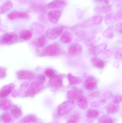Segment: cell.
Returning <instances> with one entry per match:
<instances>
[{
  "label": "cell",
  "mask_w": 122,
  "mask_h": 123,
  "mask_svg": "<svg viewBox=\"0 0 122 123\" xmlns=\"http://www.w3.org/2000/svg\"><path fill=\"white\" fill-rule=\"evenodd\" d=\"M44 88V82L41 81L33 82L29 85L24 93L25 97H33L42 91Z\"/></svg>",
  "instance_id": "cell-1"
},
{
  "label": "cell",
  "mask_w": 122,
  "mask_h": 123,
  "mask_svg": "<svg viewBox=\"0 0 122 123\" xmlns=\"http://www.w3.org/2000/svg\"><path fill=\"white\" fill-rule=\"evenodd\" d=\"M62 53V50L60 46L56 44H52L43 48L39 55L42 56L53 57L60 55Z\"/></svg>",
  "instance_id": "cell-2"
},
{
  "label": "cell",
  "mask_w": 122,
  "mask_h": 123,
  "mask_svg": "<svg viewBox=\"0 0 122 123\" xmlns=\"http://www.w3.org/2000/svg\"><path fill=\"white\" fill-rule=\"evenodd\" d=\"M75 107L74 102L68 100L62 103L57 108V113L60 116L66 115L72 111Z\"/></svg>",
  "instance_id": "cell-3"
},
{
  "label": "cell",
  "mask_w": 122,
  "mask_h": 123,
  "mask_svg": "<svg viewBox=\"0 0 122 123\" xmlns=\"http://www.w3.org/2000/svg\"><path fill=\"white\" fill-rule=\"evenodd\" d=\"M18 35L14 32H7L1 35L0 37L1 44L4 45L13 44L18 40Z\"/></svg>",
  "instance_id": "cell-4"
},
{
  "label": "cell",
  "mask_w": 122,
  "mask_h": 123,
  "mask_svg": "<svg viewBox=\"0 0 122 123\" xmlns=\"http://www.w3.org/2000/svg\"><path fill=\"white\" fill-rule=\"evenodd\" d=\"M48 85L54 89H58L63 86V77L61 75L55 74L54 76L49 78Z\"/></svg>",
  "instance_id": "cell-5"
},
{
  "label": "cell",
  "mask_w": 122,
  "mask_h": 123,
  "mask_svg": "<svg viewBox=\"0 0 122 123\" xmlns=\"http://www.w3.org/2000/svg\"><path fill=\"white\" fill-rule=\"evenodd\" d=\"M63 30L64 27L60 26L49 28L47 31L46 35L50 39H55L61 35Z\"/></svg>",
  "instance_id": "cell-6"
},
{
  "label": "cell",
  "mask_w": 122,
  "mask_h": 123,
  "mask_svg": "<svg viewBox=\"0 0 122 123\" xmlns=\"http://www.w3.org/2000/svg\"><path fill=\"white\" fill-rule=\"evenodd\" d=\"M103 17L102 16H97L89 18L82 22L81 26L82 27H88L94 25H98L102 22Z\"/></svg>",
  "instance_id": "cell-7"
},
{
  "label": "cell",
  "mask_w": 122,
  "mask_h": 123,
  "mask_svg": "<svg viewBox=\"0 0 122 123\" xmlns=\"http://www.w3.org/2000/svg\"><path fill=\"white\" fill-rule=\"evenodd\" d=\"M16 76L19 80H32L36 78L35 74L30 71L22 70L19 71L16 73Z\"/></svg>",
  "instance_id": "cell-8"
},
{
  "label": "cell",
  "mask_w": 122,
  "mask_h": 123,
  "mask_svg": "<svg viewBox=\"0 0 122 123\" xmlns=\"http://www.w3.org/2000/svg\"><path fill=\"white\" fill-rule=\"evenodd\" d=\"M82 52L81 45L78 43H73L69 45L68 49V52L70 56L76 57L79 56Z\"/></svg>",
  "instance_id": "cell-9"
},
{
  "label": "cell",
  "mask_w": 122,
  "mask_h": 123,
  "mask_svg": "<svg viewBox=\"0 0 122 123\" xmlns=\"http://www.w3.org/2000/svg\"><path fill=\"white\" fill-rule=\"evenodd\" d=\"M107 46L108 45L106 43H101L96 46L90 47L89 49V52L92 55H98L104 51L106 49Z\"/></svg>",
  "instance_id": "cell-10"
},
{
  "label": "cell",
  "mask_w": 122,
  "mask_h": 123,
  "mask_svg": "<svg viewBox=\"0 0 122 123\" xmlns=\"http://www.w3.org/2000/svg\"><path fill=\"white\" fill-rule=\"evenodd\" d=\"M8 18L11 20L16 19L28 18V15L27 12L21 11H13L10 12L7 15Z\"/></svg>",
  "instance_id": "cell-11"
},
{
  "label": "cell",
  "mask_w": 122,
  "mask_h": 123,
  "mask_svg": "<svg viewBox=\"0 0 122 123\" xmlns=\"http://www.w3.org/2000/svg\"><path fill=\"white\" fill-rule=\"evenodd\" d=\"M62 11L61 10H54L48 13V18L50 22L56 24L58 21L62 14Z\"/></svg>",
  "instance_id": "cell-12"
},
{
  "label": "cell",
  "mask_w": 122,
  "mask_h": 123,
  "mask_svg": "<svg viewBox=\"0 0 122 123\" xmlns=\"http://www.w3.org/2000/svg\"><path fill=\"white\" fill-rule=\"evenodd\" d=\"M97 85V80L93 76H88L85 81V87L89 91H92L95 89Z\"/></svg>",
  "instance_id": "cell-13"
},
{
  "label": "cell",
  "mask_w": 122,
  "mask_h": 123,
  "mask_svg": "<svg viewBox=\"0 0 122 123\" xmlns=\"http://www.w3.org/2000/svg\"><path fill=\"white\" fill-rule=\"evenodd\" d=\"M67 4L66 0H54L47 4V8L49 9H58L64 8Z\"/></svg>",
  "instance_id": "cell-14"
},
{
  "label": "cell",
  "mask_w": 122,
  "mask_h": 123,
  "mask_svg": "<svg viewBox=\"0 0 122 123\" xmlns=\"http://www.w3.org/2000/svg\"><path fill=\"white\" fill-rule=\"evenodd\" d=\"M15 85L12 83L6 85L1 89L0 95L1 98H4L11 94L13 91Z\"/></svg>",
  "instance_id": "cell-15"
},
{
  "label": "cell",
  "mask_w": 122,
  "mask_h": 123,
  "mask_svg": "<svg viewBox=\"0 0 122 123\" xmlns=\"http://www.w3.org/2000/svg\"><path fill=\"white\" fill-rule=\"evenodd\" d=\"M82 92L79 89H74L69 91L67 93L68 100L71 102H74L81 95Z\"/></svg>",
  "instance_id": "cell-16"
},
{
  "label": "cell",
  "mask_w": 122,
  "mask_h": 123,
  "mask_svg": "<svg viewBox=\"0 0 122 123\" xmlns=\"http://www.w3.org/2000/svg\"><path fill=\"white\" fill-rule=\"evenodd\" d=\"M76 103L78 107L81 110H86L89 106V103L87 99L82 95L78 98L76 100Z\"/></svg>",
  "instance_id": "cell-17"
},
{
  "label": "cell",
  "mask_w": 122,
  "mask_h": 123,
  "mask_svg": "<svg viewBox=\"0 0 122 123\" xmlns=\"http://www.w3.org/2000/svg\"><path fill=\"white\" fill-rule=\"evenodd\" d=\"M11 112L12 117L15 119H18L22 116V112L21 109L16 105H14L12 106Z\"/></svg>",
  "instance_id": "cell-18"
},
{
  "label": "cell",
  "mask_w": 122,
  "mask_h": 123,
  "mask_svg": "<svg viewBox=\"0 0 122 123\" xmlns=\"http://www.w3.org/2000/svg\"><path fill=\"white\" fill-rule=\"evenodd\" d=\"M67 77L69 84L71 85L79 84L82 82V78L74 76L71 73L68 74Z\"/></svg>",
  "instance_id": "cell-19"
},
{
  "label": "cell",
  "mask_w": 122,
  "mask_h": 123,
  "mask_svg": "<svg viewBox=\"0 0 122 123\" xmlns=\"http://www.w3.org/2000/svg\"><path fill=\"white\" fill-rule=\"evenodd\" d=\"M73 40V35L69 32H64L60 37V42L64 44L70 43Z\"/></svg>",
  "instance_id": "cell-20"
},
{
  "label": "cell",
  "mask_w": 122,
  "mask_h": 123,
  "mask_svg": "<svg viewBox=\"0 0 122 123\" xmlns=\"http://www.w3.org/2000/svg\"><path fill=\"white\" fill-rule=\"evenodd\" d=\"M13 6V3L10 1H7L4 3L0 8V13L4 14L9 11Z\"/></svg>",
  "instance_id": "cell-21"
},
{
  "label": "cell",
  "mask_w": 122,
  "mask_h": 123,
  "mask_svg": "<svg viewBox=\"0 0 122 123\" xmlns=\"http://www.w3.org/2000/svg\"><path fill=\"white\" fill-rule=\"evenodd\" d=\"M91 61L92 64L97 68L102 69L104 67V62L100 58L96 57H93L91 58Z\"/></svg>",
  "instance_id": "cell-22"
},
{
  "label": "cell",
  "mask_w": 122,
  "mask_h": 123,
  "mask_svg": "<svg viewBox=\"0 0 122 123\" xmlns=\"http://www.w3.org/2000/svg\"><path fill=\"white\" fill-rule=\"evenodd\" d=\"M115 30V26H111L103 32L102 35L103 37L107 39H112L114 37Z\"/></svg>",
  "instance_id": "cell-23"
},
{
  "label": "cell",
  "mask_w": 122,
  "mask_h": 123,
  "mask_svg": "<svg viewBox=\"0 0 122 123\" xmlns=\"http://www.w3.org/2000/svg\"><path fill=\"white\" fill-rule=\"evenodd\" d=\"M48 42V37L47 35H42L38 38L36 45L38 47H43L47 44Z\"/></svg>",
  "instance_id": "cell-24"
},
{
  "label": "cell",
  "mask_w": 122,
  "mask_h": 123,
  "mask_svg": "<svg viewBox=\"0 0 122 123\" xmlns=\"http://www.w3.org/2000/svg\"><path fill=\"white\" fill-rule=\"evenodd\" d=\"M11 101L8 99L1 100L0 102V108L1 110L7 111L11 108L12 107Z\"/></svg>",
  "instance_id": "cell-25"
},
{
  "label": "cell",
  "mask_w": 122,
  "mask_h": 123,
  "mask_svg": "<svg viewBox=\"0 0 122 123\" xmlns=\"http://www.w3.org/2000/svg\"><path fill=\"white\" fill-rule=\"evenodd\" d=\"M107 111L110 114H114L119 111V107L117 104L110 103L106 106Z\"/></svg>",
  "instance_id": "cell-26"
},
{
  "label": "cell",
  "mask_w": 122,
  "mask_h": 123,
  "mask_svg": "<svg viewBox=\"0 0 122 123\" xmlns=\"http://www.w3.org/2000/svg\"><path fill=\"white\" fill-rule=\"evenodd\" d=\"M37 120L36 117L33 115H29L24 117L21 120V123H35Z\"/></svg>",
  "instance_id": "cell-27"
},
{
  "label": "cell",
  "mask_w": 122,
  "mask_h": 123,
  "mask_svg": "<svg viewBox=\"0 0 122 123\" xmlns=\"http://www.w3.org/2000/svg\"><path fill=\"white\" fill-rule=\"evenodd\" d=\"M99 111L94 109H90L87 111L86 114L87 117L91 119H96L99 116Z\"/></svg>",
  "instance_id": "cell-28"
},
{
  "label": "cell",
  "mask_w": 122,
  "mask_h": 123,
  "mask_svg": "<svg viewBox=\"0 0 122 123\" xmlns=\"http://www.w3.org/2000/svg\"><path fill=\"white\" fill-rule=\"evenodd\" d=\"M105 24L107 25L113 24L117 22L115 19L114 14L110 12L107 14L105 16Z\"/></svg>",
  "instance_id": "cell-29"
},
{
  "label": "cell",
  "mask_w": 122,
  "mask_h": 123,
  "mask_svg": "<svg viewBox=\"0 0 122 123\" xmlns=\"http://www.w3.org/2000/svg\"><path fill=\"white\" fill-rule=\"evenodd\" d=\"M32 33L29 30H23L20 34L21 38L25 40H28L30 39L32 37Z\"/></svg>",
  "instance_id": "cell-30"
},
{
  "label": "cell",
  "mask_w": 122,
  "mask_h": 123,
  "mask_svg": "<svg viewBox=\"0 0 122 123\" xmlns=\"http://www.w3.org/2000/svg\"><path fill=\"white\" fill-rule=\"evenodd\" d=\"M99 40V38L97 37L94 36L91 37L87 39L85 41V44L87 46L92 47L94 46Z\"/></svg>",
  "instance_id": "cell-31"
},
{
  "label": "cell",
  "mask_w": 122,
  "mask_h": 123,
  "mask_svg": "<svg viewBox=\"0 0 122 123\" xmlns=\"http://www.w3.org/2000/svg\"><path fill=\"white\" fill-rule=\"evenodd\" d=\"M1 117V120L4 123H10L12 120L11 115L8 112L2 113Z\"/></svg>",
  "instance_id": "cell-32"
},
{
  "label": "cell",
  "mask_w": 122,
  "mask_h": 123,
  "mask_svg": "<svg viewBox=\"0 0 122 123\" xmlns=\"http://www.w3.org/2000/svg\"><path fill=\"white\" fill-rule=\"evenodd\" d=\"M80 119V115L78 113H75L69 118L67 123H78Z\"/></svg>",
  "instance_id": "cell-33"
},
{
  "label": "cell",
  "mask_w": 122,
  "mask_h": 123,
  "mask_svg": "<svg viewBox=\"0 0 122 123\" xmlns=\"http://www.w3.org/2000/svg\"><path fill=\"white\" fill-rule=\"evenodd\" d=\"M44 74L50 78L55 74V72L51 68H47L46 69L44 72Z\"/></svg>",
  "instance_id": "cell-34"
},
{
  "label": "cell",
  "mask_w": 122,
  "mask_h": 123,
  "mask_svg": "<svg viewBox=\"0 0 122 123\" xmlns=\"http://www.w3.org/2000/svg\"><path fill=\"white\" fill-rule=\"evenodd\" d=\"M114 17L116 22L119 21L122 19V12L121 11H118L114 14Z\"/></svg>",
  "instance_id": "cell-35"
},
{
  "label": "cell",
  "mask_w": 122,
  "mask_h": 123,
  "mask_svg": "<svg viewBox=\"0 0 122 123\" xmlns=\"http://www.w3.org/2000/svg\"><path fill=\"white\" fill-rule=\"evenodd\" d=\"M122 101V95H117L114 97L113 102L115 104H117L120 103Z\"/></svg>",
  "instance_id": "cell-36"
},
{
  "label": "cell",
  "mask_w": 122,
  "mask_h": 123,
  "mask_svg": "<svg viewBox=\"0 0 122 123\" xmlns=\"http://www.w3.org/2000/svg\"><path fill=\"white\" fill-rule=\"evenodd\" d=\"M115 58L117 60H122V49H119L115 52Z\"/></svg>",
  "instance_id": "cell-37"
},
{
  "label": "cell",
  "mask_w": 122,
  "mask_h": 123,
  "mask_svg": "<svg viewBox=\"0 0 122 123\" xmlns=\"http://www.w3.org/2000/svg\"><path fill=\"white\" fill-rule=\"evenodd\" d=\"M112 53L110 50H107L105 51L102 55V57L103 58L107 59L110 57L112 55Z\"/></svg>",
  "instance_id": "cell-38"
},
{
  "label": "cell",
  "mask_w": 122,
  "mask_h": 123,
  "mask_svg": "<svg viewBox=\"0 0 122 123\" xmlns=\"http://www.w3.org/2000/svg\"><path fill=\"white\" fill-rule=\"evenodd\" d=\"M115 30L117 32L122 34V23H117L115 26Z\"/></svg>",
  "instance_id": "cell-39"
},
{
  "label": "cell",
  "mask_w": 122,
  "mask_h": 123,
  "mask_svg": "<svg viewBox=\"0 0 122 123\" xmlns=\"http://www.w3.org/2000/svg\"><path fill=\"white\" fill-rule=\"evenodd\" d=\"M99 123H114V121L110 118H105L102 119Z\"/></svg>",
  "instance_id": "cell-40"
},
{
  "label": "cell",
  "mask_w": 122,
  "mask_h": 123,
  "mask_svg": "<svg viewBox=\"0 0 122 123\" xmlns=\"http://www.w3.org/2000/svg\"><path fill=\"white\" fill-rule=\"evenodd\" d=\"M104 97L107 99H110L113 97V94L110 91H106L104 93Z\"/></svg>",
  "instance_id": "cell-41"
},
{
  "label": "cell",
  "mask_w": 122,
  "mask_h": 123,
  "mask_svg": "<svg viewBox=\"0 0 122 123\" xmlns=\"http://www.w3.org/2000/svg\"><path fill=\"white\" fill-rule=\"evenodd\" d=\"M0 79L4 78L6 75V71L3 67H0Z\"/></svg>",
  "instance_id": "cell-42"
},
{
  "label": "cell",
  "mask_w": 122,
  "mask_h": 123,
  "mask_svg": "<svg viewBox=\"0 0 122 123\" xmlns=\"http://www.w3.org/2000/svg\"><path fill=\"white\" fill-rule=\"evenodd\" d=\"M38 80L42 82H44L45 80V77L43 75L40 74L38 76Z\"/></svg>",
  "instance_id": "cell-43"
},
{
  "label": "cell",
  "mask_w": 122,
  "mask_h": 123,
  "mask_svg": "<svg viewBox=\"0 0 122 123\" xmlns=\"http://www.w3.org/2000/svg\"><path fill=\"white\" fill-rule=\"evenodd\" d=\"M91 106L92 107L95 108H97L99 107V104L95 102H93L91 104Z\"/></svg>",
  "instance_id": "cell-44"
},
{
  "label": "cell",
  "mask_w": 122,
  "mask_h": 123,
  "mask_svg": "<svg viewBox=\"0 0 122 123\" xmlns=\"http://www.w3.org/2000/svg\"><path fill=\"white\" fill-rule=\"evenodd\" d=\"M100 94L99 92H94L90 95V96L92 97L96 98L97 97H99V95H100Z\"/></svg>",
  "instance_id": "cell-45"
},
{
  "label": "cell",
  "mask_w": 122,
  "mask_h": 123,
  "mask_svg": "<svg viewBox=\"0 0 122 123\" xmlns=\"http://www.w3.org/2000/svg\"><path fill=\"white\" fill-rule=\"evenodd\" d=\"M77 16L79 17H82L83 15V13L82 11H81L80 9H79L77 10Z\"/></svg>",
  "instance_id": "cell-46"
},
{
  "label": "cell",
  "mask_w": 122,
  "mask_h": 123,
  "mask_svg": "<svg viewBox=\"0 0 122 123\" xmlns=\"http://www.w3.org/2000/svg\"><path fill=\"white\" fill-rule=\"evenodd\" d=\"M98 2H100V3H102L103 1L104 0H97Z\"/></svg>",
  "instance_id": "cell-47"
},
{
  "label": "cell",
  "mask_w": 122,
  "mask_h": 123,
  "mask_svg": "<svg viewBox=\"0 0 122 123\" xmlns=\"http://www.w3.org/2000/svg\"></svg>",
  "instance_id": "cell-48"
}]
</instances>
